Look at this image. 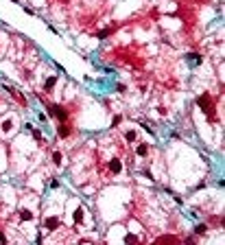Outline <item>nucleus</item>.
<instances>
[{
    "mask_svg": "<svg viewBox=\"0 0 225 245\" xmlns=\"http://www.w3.org/2000/svg\"><path fill=\"white\" fill-rule=\"evenodd\" d=\"M127 140H129V142H133V140H136V131H127Z\"/></svg>",
    "mask_w": 225,
    "mask_h": 245,
    "instance_id": "f8f14e48",
    "label": "nucleus"
},
{
    "mask_svg": "<svg viewBox=\"0 0 225 245\" xmlns=\"http://www.w3.org/2000/svg\"><path fill=\"white\" fill-rule=\"evenodd\" d=\"M48 114H50L53 118H57L59 122H66V120H68V112L61 109V105H55V103H50V105H48Z\"/></svg>",
    "mask_w": 225,
    "mask_h": 245,
    "instance_id": "f257e3e1",
    "label": "nucleus"
},
{
    "mask_svg": "<svg viewBox=\"0 0 225 245\" xmlns=\"http://www.w3.org/2000/svg\"><path fill=\"white\" fill-rule=\"evenodd\" d=\"M194 232H197V234H205V232H208V225L199 223V225H197V228H194Z\"/></svg>",
    "mask_w": 225,
    "mask_h": 245,
    "instance_id": "1a4fd4ad",
    "label": "nucleus"
},
{
    "mask_svg": "<svg viewBox=\"0 0 225 245\" xmlns=\"http://www.w3.org/2000/svg\"><path fill=\"white\" fill-rule=\"evenodd\" d=\"M53 162L57 164V166L63 162V155H61V151H53Z\"/></svg>",
    "mask_w": 225,
    "mask_h": 245,
    "instance_id": "0eeeda50",
    "label": "nucleus"
},
{
    "mask_svg": "<svg viewBox=\"0 0 225 245\" xmlns=\"http://www.w3.org/2000/svg\"><path fill=\"white\" fill-rule=\"evenodd\" d=\"M55 86H57V77L53 74V77L46 79V83H44V92H53V88H55Z\"/></svg>",
    "mask_w": 225,
    "mask_h": 245,
    "instance_id": "20e7f679",
    "label": "nucleus"
},
{
    "mask_svg": "<svg viewBox=\"0 0 225 245\" xmlns=\"http://www.w3.org/2000/svg\"><path fill=\"white\" fill-rule=\"evenodd\" d=\"M55 228H59V219L57 217H48L46 219V230H55Z\"/></svg>",
    "mask_w": 225,
    "mask_h": 245,
    "instance_id": "39448f33",
    "label": "nucleus"
},
{
    "mask_svg": "<svg viewBox=\"0 0 225 245\" xmlns=\"http://www.w3.org/2000/svg\"><path fill=\"white\" fill-rule=\"evenodd\" d=\"M136 153H138V155H146V153H149V147H146V145H138Z\"/></svg>",
    "mask_w": 225,
    "mask_h": 245,
    "instance_id": "6e6552de",
    "label": "nucleus"
},
{
    "mask_svg": "<svg viewBox=\"0 0 225 245\" xmlns=\"http://www.w3.org/2000/svg\"><path fill=\"white\" fill-rule=\"evenodd\" d=\"M111 31H114V29H105V31H101V33H98V37H101V40H105V37H109V35H111Z\"/></svg>",
    "mask_w": 225,
    "mask_h": 245,
    "instance_id": "9d476101",
    "label": "nucleus"
},
{
    "mask_svg": "<svg viewBox=\"0 0 225 245\" xmlns=\"http://www.w3.org/2000/svg\"><path fill=\"white\" fill-rule=\"evenodd\" d=\"M109 173L111 175H120V173H123V162H120L118 158L109 160Z\"/></svg>",
    "mask_w": 225,
    "mask_h": 245,
    "instance_id": "f03ea898",
    "label": "nucleus"
},
{
    "mask_svg": "<svg viewBox=\"0 0 225 245\" xmlns=\"http://www.w3.org/2000/svg\"><path fill=\"white\" fill-rule=\"evenodd\" d=\"M57 131H59V136H61V138H68V136L72 134V125H68V120H66V122H59Z\"/></svg>",
    "mask_w": 225,
    "mask_h": 245,
    "instance_id": "7ed1b4c3",
    "label": "nucleus"
},
{
    "mask_svg": "<svg viewBox=\"0 0 225 245\" xmlns=\"http://www.w3.org/2000/svg\"><path fill=\"white\" fill-rule=\"evenodd\" d=\"M81 219H83V210H81V208H79V210H77V212H74V223H79V221H81Z\"/></svg>",
    "mask_w": 225,
    "mask_h": 245,
    "instance_id": "9b49d317",
    "label": "nucleus"
},
{
    "mask_svg": "<svg viewBox=\"0 0 225 245\" xmlns=\"http://www.w3.org/2000/svg\"><path fill=\"white\" fill-rule=\"evenodd\" d=\"M20 219H22V221H31V219H33V214H31V210H26V208H22V210H20Z\"/></svg>",
    "mask_w": 225,
    "mask_h": 245,
    "instance_id": "423d86ee",
    "label": "nucleus"
}]
</instances>
